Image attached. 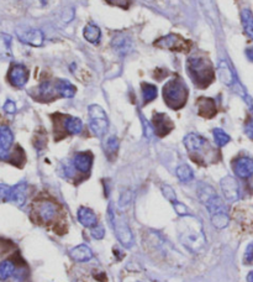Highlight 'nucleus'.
<instances>
[{
	"instance_id": "f257e3e1",
	"label": "nucleus",
	"mask_w": 253,
	"mask_h": 282,
	"mask_svg": "<svg viewBox=\"0 0 253 282\" xmlns=\"http://www.w3.org/2000/svg\"><path fill=\"white\" fill-rule=\"evenodd\" d=\"M178 238L191 253H201L207 244L203 224L193 215H184L178 222Z\"/></svg>"
},
{
	"instance_id": "f03ea898",
	"label": "nucleus",
	"mask_w": 253,
	"mask_h": 282,
	"mask_svg": "<svg viewBox=\"0 0 253 282\" xmlns=\"http://www.w3.org/2000/svg\"><path fill=\"white\" fill-rule=\"evenodd\" d=\"M198 196L209 212L211 223L215 228L224 229L229 224V214L224 201L221 200L213 187L207 183H200L198 188Z\"/></svg>"
},
{
	"instance_id": "7ed1b4c3",
	"label": "nucleus",
	"mask_w": 253,
	"mask_h": 282,
	"mask_svg": "<svg viewBox=\"0 0 253 282\" xmlns=\"http://www.w3.org/2000/svg\"><path fill=\"white\" fill-rule=\"evenodd\" d=\"M187 68L191 81L200 89H205L214 82L215 72H214L213 65L208 59L196 56L189 57L187 61Z\"/></svg>"
},
{
	"instance_id": "20e7f679",
	"label": "nucleus",
	"mask_w": 253,
	"mask_h": 282,
	"mask_svg": "<svg viewBox=\"0 0 253 282\" xmlns=\"http://www.w3.org/2000/svg\"><path fill=\"white\" fill-rule=\"evenodd\" d=\"M189 90L182 78H173L163 87V99L171 109L179 110L187 104Z\"/></svg>"
},
{
	"instance_id": "39448f33",
	"label": "nucleus",
	"mask_w": 253,
	"mask_h": 282,
	"mask_svg": "<svg viewBox=\"0 0 253 282\" xmlns=\"http://www.w3.org/2000/svg\"><path fill=\"white\" fill-rule=\"evenodd\" d=\"M52 119L55 121V132H56V140L62 139L65 135H78L83 130V123L79 118L69 117V115L63 114H55L52 115Z\"/></svg>"
},
{
	"instance_id": "423d86ee",
	"label": "nucleus",
	"mask_w": 253,
	"mask_h": 282,
	"mask_svg": "<svg viewBox=\"0 0 253 282\" xmlns=\"http://www.w3.org/2000/svg\"><path fill=\"white\" fill-rule=\"evenodd\" d=\"M109 219L111 224H113L114 231H115V235L116 238H118L119 242H120L125 248H131L133 245V234L124 215L114 213L113 207L110 206Z\"/></svg>"
},
{
	"instance_id": "0eeeda50",
	"label": "nucleus",
	"mask_w": 253,
	"mask_h": 282,
	"mask_svg": "<svg viewBox=\"0 0 253 282\" xmlns=\"http://www.w3.org/2000/svg\"><path fill=\"white\" fill-rule=\"evenodd\" d=\"M183 143H184V146L187 148L189 154H190L193 161L205 165L203 154H204V150H211V146L208 143V140L198 134L191 132V134H188L184 137Z\"/></svg>"
},
{
	"instance_id": "6e6552de",
	"label": "nucleus",
	"mask_w": 253,
	"mask_h": 282,
	"mask_svg": "<svg viewBox=\"0 0 253 282\" xmlns=\"http://www.w3.org/2000/svg\"><path fill=\"white\" fill-rule=\"evenodd\" d=\"M89 113V126L95 136L103 137L107 134L108 128H109V121H108L107 113L104 112L100 106L91 104L88 108Z\"/></svg>"
},
{
	"instance_id": "1a4fd4ad",
	"label": "nucleus",
	"mask_w": 253,
	"mask_h": 282,
	"mask_svg": "<svg viewBox=\"0 0 253 282\" xmlns=\"http://www.w3.org/2000/svg\"><path fill=\"white\" fill-rule=\"evenodd\" d=\"M154 45L158 49L163 50H171V51H179L185 52L189 50V46L191 45L190 41H187L185 38H183L182 36L176 34H169L163 37L158 38L157 41H155Z\"/></svg>"
},
{
	"instance_id": "9d476101",
	"label": "nucleus",
	"mask_w": 253,
	"mask_h": 282,
	"mask_svg": "<svg viewBox=\"0 0 253 282\" xmlns=\"http://www.w3.org/2000/svg\"><path fill=\"white\" fill-rule=\"evenodd\" d=\"M33 209H35L36 215L42 223H51L57 217L58 206L52 201L40 200L33 203Z\"/></svg>"
},
{
	"instance_id": "9b49d317",
	"label": "nucleus",
	"mask_w": 253,
	"mask_h": 282,
	"mask_svg": "<svg viewBox=\"0 0 253 282\" xmlns=\"http://www.w3.org/2000/svg\"><path fill=\"white\" fill-rule=\"evenodd\" d=\"M15 32L19 40L26 43V45L33 47H40L43 45L44 36L41 30L32 29V27H18Z\"/></svg>"
},
{
	"instance_id": "f8f14e48",
	"label": "nucleus",
	"mask_w": 253,
	"mask_h": 282,
	"mask_svg": "<svg viewBox=\"0 0 253 282\" xmlns=\"http://www.w3.org/2000/svg\"><path fill=\"white\" fill-rule=\"evenodd\" d=\"M152 125H154V132L160 137L167 136L174 128L173 121L163 113H155L152 118Z\"/></svg>"
},
{
	"instance_id": "ddd939ff",
	"label": "nucleus",
	"mask_w": 253,
	"mask_h": 282,
	"mask_svg": "<svg viewBox=\"0 0 253 282\" xmlns=\"http://www.w3.org/2000/svg\"><path fill=\"white\" fill-rule=\"evenodd\" d=\"M8 81L13 87L22 88L29 81V71L22 65H13L8 72Z\"/></svg>"
},
{
	"instance_id": "4468645a",
	"label": "nucleus",
	"mask_w": 253,
	"mask_h": 282,
	"mask_svg": "<svg viewBox=\"0 0 253 282\" xmlns=\"http://www.w3.org/2000/svg\"><path fill=\"white\" fill-rule=\"evenodd\" d=\"M221 191L224 193V197L229 202H236L240 200V186L236 181L235 177L226 176L220 181Z\"/></svg>"
},
{
	"instance_id": "2eb2a0df",
	"label": "nucleus",
	"mask_w": 253,
	"mask_h": 282,
	"mask_svg": "<svg viewBox=\"0 0 253 282\" xmlns=\"http://www.w3.org/2000/svg\"><path fill=\"white\" fill-rule=\"evenodd\" d=\"M232 168L235 175L240 178H249L253 176V160L247 156L237 157L233 160Z\"/></svg>"
},
{
	"instance_id": "dca6fc26",
	"label": "nucleus",
	"mask_w": 253,
	"mask_h": 282,
	"mask_svg": "<svg viewBox=\"0 0 253 282\" xmlns=\"http://www.w3.org/2000/svg\"><path fill=\"white\" fill-rule=\"evenodd\" d=\"M196 107H198V114L205 119L214 118L218 113L215 101L209 97H200L196 101Z\"/></svg>"
},
{
	"instance_id": "f3484780",
	"label": "nucleus",
	"mask_w": 253,
	"mask_h": 282,
	"mask_svg": "<svg viewBox=\"0 0 253 282\" xmlns=\"http://www.w3.org/2000/svg\"><path fill=\"white\" fill-rule=\"evenodd\" d=\"M74 168L79 171V172L87 173L90 171L91 165H93V154L90 151H82V153H77L73 157Z\"/></svg>"
},
{
	"instance_id": "a211bd4d",
	"label": "nucleus",
	"mask_w": 253,
	"mask_h": 282,
	"mask_svg": "<svg viewBox=\"0 0 253 282\" xmlns=\"http://www.w3.org/2000/svg\"><path fill=\"white\" fill-rule=\"evenodd\" d=\"M27 198V184L21 182V183L15 184L11 187V195H10V202L15 203L16 206L22 207L26 203Z\"/></svg>"
},
{
	"instance_id": "6ab92c4d",
	"label": "nucleus",
	"mask_w": 253,
	"mask_h": 282,
	"mask_svg": "<svg viewBox=\"0 0 253 282\" xmlns=\"http://www.w3.org/2000/svg\"><path fill=\"white\" fill-rule=\"evenodd\" d=\"M78 220L85 228H93L98 224V218H96L95 213L87 207H80L78 209Z\"/></svg>"
},
{
	"instance_id": "aec40b11",
	"label": "nucleus",
	"mask_w": 253,
	"mask_h": 282,
	"mask_svg": "<svg viewBox=\"0 0 253 282\" xmlns=\"http://www.w3.org/2000/svg\"><path fill=\"white\" fill-rule=\"evenodd\" d=\"M69 256L77 262H87L90 259H93V251H91V249L88 245L82 244L71 249Z\"/></svg>"
},
{
	"instance_id": "412c9836",
	"label": "nucleus",
	"mask_w": 253,
	"mask_h": 282,
	"mask_svg": "<svg viewBox=\"0 0 253 282\" xmlns=\"http://www.w3.org/2000/svg\"><path fill=\"white\" fill-rule=\"evenodd\" d=\"M218 73H219V77H220L221 82L224 83V84L229 85V87H231V85L235 84L236 82L235 74H233L229 63H227L225 60H221L220 63H219Z\"/></svg>"
},
{
	"instance_id": "4be33fe9",
	"label": "nucleus",
	"mask_w": 253,
	"mask_h": 282,
	"mask_svg": "<svg viewBox=\"0 0 253 282\" xmlns=\"http://www.w3.org/2000/svg\"><path fill=\"white\" fill-rule=\"evenodd\" d=\"M55 87L57 96L62 97V98H73L77 92L76 87L69 81H66V79H57L55 82Z\"/></svg>"
},
{
	"instance_id": "5701e85b",
	"label": "nucleus",
	"mask_w": 253,
	"mask_h": 282,
	"mask_svg": "<svg viewBox=\"0 0 253 282\" xmlns=\"http://www.w3.org/2000/svg\"><path fill=\"white\" fill-rule=\"evenodd\" d=\"M111 45H113L114 49H115L116 51L121 55L129 54L130 50H131V47H132L131 40H130V38L127 37V36H125L124 34L116 35L115 37L113 38V41H111Z\"/></svg>"
},
{
	"instance_id": "b1692460",
	"label": "nucleus",
	"mask_w": 253,
	"mask_h": 282,
	"mask_svg": "<svg viewBox=\"0 0 253 282\" xmlns=\"http://www.w3.org/2000/svg\"><path fill=\"white\" fill-rule=\"evenodd\" d=\"M241 24L247 37L253 40V13L248 8H243L241 10Z\"/></svg>"
},
{
	"instance_id": "393cba45",
	"label": "nucleus",
	"mask_w": 253,
	"mask_h": 282,
	"mask_svg": "<svg viewBox=\"0 0 253 282\" xmlns=\"http://www.w3.org/2000/svg\"><path fill=\"white\" fill-rule=\"evenodd\" d=\"M83 35H84V38L88 41V42L94 43H99L100 37H102V31L96 25L94 24H88L87 26L84 27V31H83Z\"/></svg>"
},
{
	"instance_id": "a878e982",
	"label": "nucleus",
	"mask_w": 253,
	"mask_h": 282,
	"mask_svg": "<svg viewBox=\"0 0 253 282\" xmlns=\"http://www.w3.org/2000/svg\"><path fill=\"white\" fill-rule=\"evenodd\" d=\"M14 143V135L10 128L0 126V149L4 151H9Z\"/></svg>"
},
{
	"instance_id": "bb28decb",
	"label": "nucleus",
	"mask_w": 253,
	"mask_h": 282,
	"mask_svg": "<svg viewBox=\"0 0 253 282\" xmlns=\"http://www.w3.org/2000/svg\"><path fill=\"white\" fill-rule=\"evenodd\" d=\"M15 273V265L10 260H4L0 262V281L9 280Z\"/></svg>"
},
{
	"instance_id": "cd10ccee",
	"label": "nucleus",
	"mask_w": 253,
	"mask_h": 282,
	"mask_svg": "<svg viewBox=\"0 0 253 282\" xmlns=\"http://www.w3.org/2000/svg\"><path fill=\"white\" fill-rule=\"evenodd\" d=\"M142 97H143V104L151 103L157 98V87L149 83H142Z\"/></svg>"
},
{
	"instance_id": "c85d7f7f",
	"label": "nucleus",
	"mask_w": 253,
	"mask_h": 282,
	"mask_svg": "<svg viewBox=\"0 0 253 282\" xmlns=\"http://www.w3.org/2000/svg\"><path fill=\"white\" fill-rule=\"evenodd\" d=\"M0 56L4 59L11 57V36L0 34Z\"/></svg>"
},
{
	"instance_id": "c756f323",
	"label": "nucleus",
	"mask_w": 253,
	"mask_h": 282,
	"mask_svg": "<svg viewBox=\"0 0 253 282\" xmlns=\"http://www.w3.org/2000/svg\"><path fill=\"white\" fill-rule=\"evenodd\" d=\"M177 177L179 178V181L184 182V183H188V182L193 181L194 178V172L188 165H180L179 167L177 168L176 171Z\"/></svg>"
},
{
	"instance_id": "7c9ffc66",
	"label": "nucleus",
	"mask_w": 253,
	"mask_h": 282,
	"mask_svg": "<svg viewBox=\"0 0 253 282\" xmlns=\"http://www.w3.org/2000/svg\"><path fill=\"white\" fill-rule=\"evenodd\" d=\"M213 135H214V140H215L216 145H218L219 148H222V146L227 145V144L230 143V140H231L230 135L227 134V132H225L224 130L220 128L214 129Z\"/></svg>"
},
{
	"instance_id": "2f4dec72",
	"label": "nucleus",
	"mask_w": 253,
	"mask_h": 282,
	"mask_svg": "<svg viewBox=\"0 0 253 282\" xmlns=\"http://www.w3.org/2000/svg\"><path fill=\"white\" fill-rule=\"evenodd\" d=\"M119 149V140L116 136H110L107 141V145H105V151H107L108 155L111 156V155H115L118 153Z\"/></svg>"
},
{
	"instance_id": "473e14b6",
	"label": "nucleus",
	"mask_w": 253,
	"mask_h": 282,
	"mask_svg": "<svg viewBox=\"0 0 253 282\" xmlns=\"http://www.w3.org/2000/svg\"><path fill=\"white\" fill-rule=\"evenodd\" d=\"M10 195H11V187L8 186V184L0 183V202H2V203L10 202Z\"/></svg>"
},
{
	"instance_id": "72a5a7b5",
	"label": "nucleus",
	"mask_w": 253,
	"mask_h": 282,
	"mask_svg": "<svg viewBox=\"0 0 253 282\" xmlns=\"http://www.w3.org/2000/svg\"><path fill=\"white\" fill-rule=\"evenodd\" d=\"M90 229H91L90 234L94 239L99 240V239H103V238H104L105 231H104V228H103L102 225H98V224H96L95 226H93V228H90Z\"/></svg>"
},
{
	"instance_id": "f704fd0d",
	"label": "nucleus",
	"mask_w": 253,
	"mask_h": 282,
	"mask_svg": "<svg viewBox=\"0 0 253 282\" xmlns=\"http://www.w3.org/2000/svg\"><path fill=\"white\" fill-rule=\"evenodd\" d=\"M62 171H63V173H65L66 178H71V177H73L74 175H76V168H74L73 164H71V162H67L66 165H63Z\"/></svg>"
},
{
	"instance_id": "c9c22d12",
	"label": "nucleus",
	"mask_w": 253,
	"mask_h": 282,
	"mask_svg": "<svg viewBox=\"0 0 253 282\" xmlns=\"http://www.w3.org/2000/svg\"><path fill=\"white\" fill-rule=\"evenodd\" d=\"M172 204H173L174 209H176V212L178 213V215H180V217H184V215H189L188 208L184 206V204H182V203H180V202H177V201H174Z\"/></svg>"
},
{
	"instance_id": "e433bc0d",
	"label": "nucleus",
	"mask_w": 253,
	"mask_h": 282,
	"mask_svg": "<svg viewBox=\"0 0 253 282\" xmlns=\"http://www.w3.org/2000/svg\"><path fill=\"white\" fill-rule=\"evenodd\" d=\"M162 192H163V195H165V197L167 198V200H168L169 202H172V203H173L174 201H177L176 200V193H174L173 188H172V187L163 186L162 187Z\"/></svg>"
},
{
	"instance_id": "4c0bfd02",
	"label": "nucleus",
	"mask_w": 253,
	"mask_h": 282,
	"mask_svg": "<svg viewBox=\"0 0 253 282\" xmlns=\"http://www.w3.org/2000/svg\"><path fill=\"white\" fill-rule=\"evenodd\" d=\"M252 261H253V243H251V244L246 248V251H244V256H243L244 264H251Z\"/></svg>"
},
{
	"instance_id": "58836bf2",
	"label": "nucleus",
	"mask_w": 253,
	"mask_h": 282,
	"mask_svg": "<svg viewBox=\"0 0 253 282\" xmlns=\"http://www.w3.org/2000/svg\"><path fill=\"white\" fill-rule=\"evenodd\" d=\"M142 123H143V130H144V135H146L147 139H151L154 136V128L149 125V123L147 120H144V118H142Z\"/></svg>"
},
{
	"instance_id": "ea45409f",
	"label": "nucleus",
	"mask_w": 253,
	"mask_h": 282,
	"mask_svg": "<svg viewBox=\"0 0 253 282\" xmlns=\"http://www.w3.org/2000/svg\"><path fill=\"white\" fill-rule=\"evenodd\" d=\"M4 112L5 113H8V114H15V112H16V106H15V103H14L13 101H7L5 102V104H4Z\"/></svg>"
},
{
	"instance_id": "a19ab883",
	"label": "nucleus",
	"mask_w": 253,
	"mask_h": 282,
	"mask_svg": "<svg viewBox=\"0 0 253 282\" xmlns=\"http://www.w3.org/2000/svg\"><path fill=\"white\" fill-rule=\"evenodd\" d=\"M108 3L111 5H116V7H120L122 9H127L130 4V0H107Z\"/></svg>"
},
{
	"instance_id": "79ce46f5",
	"label": "nucleus",
	"mask_w": 253,
	"mask_h": 282,
	"mask_svg": "<svg viewBox=\"0 0 253 282\" xmlns=\"http://www.w3.org/2000/svg\"><path fill=\"white\" fill-rule=\"evenodd\" d=\"M244 132H246V135L249 139L253 140V119H251V120L246 124V126H244Z\"/></svg>"
},
{
	"instance_id": "37998d69",
	"label": "nucleus",
	"mask_w": 253,
	"mask_h": 282,
	"mask_svg": "<svg viewBox=\"0 0 253 282\" xmlns=\"http://www.w3.org/2000/svg\"><path fill=\"white\" fill-rule=\"evenodd\" d=\"M246 56L247 59L251 61V62H253V46L248 47V49L246 50Z\"/></svg>"
},
{
	"instance_id": "c03bdc74",
	"label": "nucleus",
	"mask_w": 253,
	"mask_h": 282,
	"mask_svg": "<svg viewBox=\"0 0 253 282\" xmlns=\"http://www.w3.org/2000/svg\"><path fill=\"white\" fill-rule=\"evenodd\" d=\"M247 282H253V271H249L247 275Z\"/></svg>"
},
{
	"instance_id": "a18cd8bd",
	"label": "nucleus",
	"mask_w": 253,
	"mask_h": 282,
	"mask_svg": "<svg viewBox=\"0 0 253 282\" xmlns=\"http://www.w3.org/2000/svg\"><path fill=\"white\" fill-rule=\"evenodd\" d=\"M41 3H42V4L44 5V4H46V3H47V0H41Z\"/></svg>"
}]
</instances>
